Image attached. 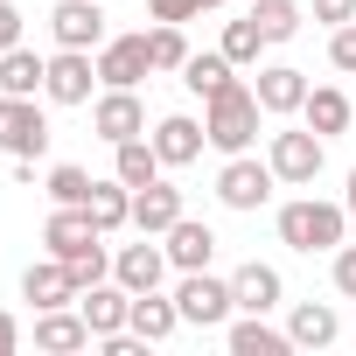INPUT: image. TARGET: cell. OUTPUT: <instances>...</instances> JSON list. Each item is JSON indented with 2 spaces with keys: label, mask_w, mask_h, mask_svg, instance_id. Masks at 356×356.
<instances>
[{
  "label": "cell",
  "mask_w": 356,
  "mask_h": 356,
  "mask_svg": "<svg viewBox=\"0 0 356 356\" xmlns=\"http://www.w3.org/2000/svg\"><path fill=\"white\" fill-rule=\"evenodd\" d=\"M349 224H356V217H349V203H328V196H293V203H280V217H273L280 245H286V252H300V259L349 245Z\"/></svg>",
  "instance_id": "obj_1"
},
{
  "label": "cell",
  "mask_w": 356,
  "mask_h": 356,
  "mask_svg": "<svg viewBox=\"0 0 356 356\" xmlns=\"http://www.w3.org/2000/svg\"><path fill=\"white\" fill-rule=\"evenodd\" d=\"M259 119H266V105H259V91L245 77H231L217 98H203V133H210L217 154H252L259 147Z\"/></svg>",
  "instance_id": "obj_2"
},
{
  "label": "cell",
  "mask_w": 356,
  "mask_h": 356,
  "mask_svg": "<svg viewBox=\"0 0 356 356\" xmlns=\"http://www.w3.org/2000/svg\"><path fill=\"white\" fill-rule=\"evenodd\" d=\"M266 161H273V175H280V189H314V182H321V161H328V140H321L314 126H280V133L266 140Z\"/></svg>",
  "instance_id": "obj_3"
},
{
  "label": "cell",
  "mask_w": 356,
  "mask_h": 356,
  "mask_svg": "<svg viewBox=\"0 0 356 356\" xmlns=\"http://www.w3.org/2000/svg\"><path fill=\"white\" fill-rule=\"evenodd\" d=\"M273 189H280L273 161H259V154H224V168H217V203H224V210L252 217V210L273 203Z\"/></svg>",
  "instance_id": "obj_4"
},
{
  "label": "cell",
  "mask_w": 356,
  "mask_h": 356,
  "mask_svg": "<svg viewBox=\"0 0 356 356\" xmlns=\"http://www.w3.org/2000/svg\"><path fill=\"white\" fill-rule=\"evenodd\" d=\"M175 307H182L189 328H224L238 314V293H231V280H217L203 266V273H175Z\"/></svg>",
  "instance_id": "obj_5"
},
{
  "label": "cell",
  "mask_w": 356,
  "mask_h": 356,
  "mask_svg": "<svg viewBox=\"0 0 356 356\" xmlns=\"http://www.w3.org/2000/svg\"><path fill=\"white\" fill-rule=\"evenodd\" d=\"M0 154H8V161H42L49 154V112L35 98L0 91Z\"/></svg>",
  "instance_id": "obj_6"
},
{
  "label": "cell",
  "mask_w": 356,
  "mask_h": 356,
  "mask_svg": "<svg viewBox=\"0 0 356 356\" xmlns=\"http://www.w3.org/2000/svg\"><path fill=\"white\" fill-rule=\"evenodd\" d=\"M105 91V77H98V56L91 49H56L49 56V77H42V98L49 105H91Z\"/></svg>",
  "instance_id": "obj_7"
},
{
  "label": "cell",
  "mask_w": 356,
  "mask_h": 356,
  "mask_svg": "<svg viewBox=\"0 0 356 356\" xmlns=\"http://www.w3.org/2000/svg\"><path fill=\"white\" fill-rule=\"evenodd\" d=\"M91 56H98V77H105L112 91H140V77H154V49H147V29H140V35H105Z\"/></svg>",
  "instance_id": "obj_8"
},
{
  "label": "cell",
  "mask_w": 356,
  "mask_h": 356,
  "mask_svg": "<svg viewBox=\"0 0 356 356\" xmlns=\"http://www.w3.org/2000/svg\"><path fill=\"white\" fill-rule=\"evenodd\" d=\"M42 245H49L56 259H91V252H105V231L91 224L84 203H56L49 224H42Z\"/></svg>",
  "instance_id": "obj_9"
},
{
  "label": "cell",
  "mask_w": 356,
  "mask_h": 356,
  "mask_svg": "<svg viewBox=\"0 0 356 356\" xmlns=\"http://www.w3.org/2000/svg\"><path fill=\"white\" fill-rule=\"evenodd\" d=\"M91 133L105 140V147H119V140H140L147 133V105H140V91H98L91 98Z\"/></svg>",
  "instance_id": "obj_10"
},
{
  "label": "cell",
  "mask_w": 356,
  "mask_h": 356,
  "mask_svg": "<svg viewBox=\"0 0 356 356\" xmlns=\"http://www.w3.org/2000/svg\"><path fill=\"white\" fill-rule=\"evenodd\" d=\"M168 273H175V266H168V245H161V238H140V245H119V252H112V280H119L126 293H161Z\"/></svg>",
  "instance_id": "obj_11"
},
{
  "label": "cell",
  "mask_w": 356,
  "mask_h": 356,
  "mask_svg": "<svg viewBox=\"0 0 356 356\" xmlns=\"http://www.w3.org/2000/svg\"><path fill=\"white\" fill-rule=\"evenodd\" d=\"M154 154H161V168H196L203 161V147H210V133H203V119H189V112H168V119H154Z\"/></svg>",
  "instance_id": "obj_12"
},
{
  "label": "cell",
  "mask_w": 356,
  "mask_h": 356,
  "mask_svg": "<svg viewBox=\"0 0 356 356\" xmlns=\"http://www.w3.org/2000/svg\"><path fill=\"white\" fill-rule=\"evenodd\" d=\"M49 35H56V49H98L105 42V0H56Z\"/></svg>",
  "instance_id": "obj_13"
},
{
  "label": "cell",
  "mask_w": 356,
  "mask_h": 356,
  "mask_svg": "<svg viewBox=\"0 0 356 356\" xmlns=\"http://www.w3.org/2000/svg\"><path fill=\"white\" fill-rule=\"evenodd\" d=\"M252 91H259L266 119H300V105H307V70H293V63H259Z\"/></svg>",
  "instance_id": "obj_14"
},
{
  "label": "cell",
  "mask_w": 356,
  "mask_h": 356,
  "mask_svg": "<svg viewBox=\"0 0 356 356\" xmlns=\"http://www.w3.org/2000/svg\"><path fill=\"white\" fill-rule=\"evenodd\" d=\"M231 293H238V314H273V307H286V280H280V266H266V259H245V266L231 273Z\"/></svg>",
  "instance_id": "obj_15"
},
{
  "label": "cell",
  "mask_w": 356,
  "mask_h": 356,
  "mask_svg": "<svg viewBox=\"0 0 356 356\" xmlns=\"http://www.w3.org/2000/svg\"><path fill=\"white\" fill-rule=\"evenodd\" d=\"M91 342H98V335H91V321L77 314V300L35 314V349H49V356H77V349H91Z\"/></svg>",
  "instance_id": "obj_16"
},
{
  "label": "cell",
  "mask_w": 356,
  "mask_h": 356,
  "mask_svg": "<svg viewBox=\"0 0 356 356\" xmlns=\"http://www.w3.org/2000/svg\"><path fill=\"white\" fill-rule=\"evenodd\" d=\"M182 217H189V210H182V189H175L168 175L147 182V189H133V231H140V238H161L168 224H182Z\"/></svg>",
  "instance_id": "obj_17"
},
{
  "label": "cell",
  "mask_w": 356,
  "mask_h": 356,
  "mask_svg": "<svg viewBox=\"0 0 356 356\" xmlns=\"http://www.w3.org/2000/svg\"><path fill=\"white\" fill-rule=\"evenodd\" d=\"M22 300H29L35 314H42V307H70V300H77V280H70V266H63L56 252H49V259H35V266L22 273Z\"/></svg>",
  "instance_id": "obj_18"
},
{
  "label": "cell",
  "mask_w": 356,
  "mask_h": 356,
  "mask_svg": "<svg viewBox=\"0 0 356 356\" xmlns=\"http://www.w3.org/2000/svg\"><path fill=\"white\" fill-rule=\"evenodd\" d=\"M77 314H84V321H91V335L105 342V335H119V328H126L133 293H126L119 280H98V286H84V293H77Z\"/></svg>",
  "instance_id": "obj_19"
},
{
  "label": "cell",
  "mask_w": 356,
  "mask_h": 356,
  "mask_svg": "<svg viewBox=\"0 0 356 356\" xmlns=\"http://www.w3.org/2000/svg\"><path fill=\"white\" fill-rule=\"evenodd\" d=\"M161 245H168V266H175V273H203V266L217 259V231H210V224H196V217L168 224V231H161Z\"/></svg>",
  "instance_id": "obj_20"
},
{
  "label": "cell",
  "mask_w": 356,
  "mask_h": 356,
  "mask_svg": "<svg viewBox=\"0 0 356 356\" xmlns=\"http://www.w3.org/2000/svg\"><path fill=\"white\" fill-rule=\"evenodd\" d=\"M349 119H356V98H349L342 84H307V105H300V126H314L321 140H335V133H349Z\"/></svg>",
  "instance_id": "obj_21"
},
{
  "label": "cell",
  "mask_w": 356,
  "mask_h": 356,
  "mask_svg": "<svg viewBox=\"0 0 356 356\" xmlns=\"http://www.w3.org/2000/svg\"><path fill=\"white\" fill-rule=\"evenodd\" d=\"M224 349H231V356H286L293 335L273 328L266 314H238V321H224Z\"/></svg>",
  "instance_id": "obj_22"
},
{
  "label": "cell",
  "mask_w": 356,
  "mask_h": 356,
  "mask_svg": "<svg viewBox=\"0 0 356 356\" xmlns=\"http://www.w3.org/2000/svg\"><path fill=\"white\" fill-rule=\"evenodd\" d=\"M286 335H293V349H328L342 335V314L328 300H293L286 307Z\"/></svg>",
  "instance_id": "obj_23"
},
{
  "label": "cell",
  "mask_w": 356,
  "mask_h": 356,
  "mask_svg": "<svg viewBox=\"0 0 356 356\" xmlns=\"http://www.w3.org/2000/svg\"><path fill=\"white\" fill-rule=\"evenodd\" d=\"M126 328H133L140 342H168L175 328H182V307H175V293H133Z\"/></svg>",
  "instance_id": "obj_24"
},
{
  "label": "cell",
  "mask_w": 356,
  "mask_h": 356,
  "mask_svg": "<svg viewBox=\"0 0 356 356\" xmlns=\"http://www.w3.org/2000/svg\"><path fill=\"white\" fill-rule=\"evenodd\" d=\"M91 224L105 231V238H119V231H133V189L119 182V175H105V182H91Z\"/></svg>",
  "instance_id": "obj_25"
},
{
  "label": "cell",
  "mask_w": 356,
  "mask_h": 356,
  "mask_svg": "<svg viewBox=\"0 0 356 356\" xmlns=\"http://www.w3.org/2000/svg\"><path fill=\"white\" fill-rule=\"evenodd\" d=\"M112 175H119L126 189H147V182H161L168 168H161V154H154V140L140 133V140H119V147H112Z\"/></svg>",
  "instance_id": "obj_26"
},
{
  "label": "cell",
  "mask_w": 356,
  "mask_h": 356,
  "mask_svg": "<svg viewBox=\"0 0 356 356\" xmlns=\"http://www.w3.org/2000/svg\"><path fill=\"white\" fill-rule=\"evenodd\" d=\"M42 77H49V56H35L29 42L0 56V91H15V98H42Z\"/></svg>",
  "instance_id": "obj_27"
},
{
  "label": "cell",
  "mask_w": 356,
  "mask_h": 356,
  "mask_svg": "<svg viewBox=\"0 0 356 356\" xmlns=\"http://www.w3.org/2000/svg\"><path fill=\"white\" fill-rule=\"evenodd\" d=\"M231 77H238V63H231L224 49H189V63H182V84H189L196 98H217Z\"/></svg>",
  "instance_id": "obj_28"
},
{
  "label": "cell",
  "mask_w": 356,
  "mask_h": 356,
  "mask_svg": "<svg viewBox=\"0 0 356 356\" xmlns=\"http://www.w3.org/2000/svg\"><path fill=\"white\" fill-rule=\"evenodd\" d=\"M252 22H259L266 42L280 49V42H293V35L307 29V8H293V0H252Z\"/></svg>",
  "instance_id": "obj_29"
},
{
  "label": "cell",
  "mask_w": 356,
  "mask_h": 356,
  "mask_svg": "<svg viewBox=\"0 0 356 356\" xmlns=\"http://www.w3.org/2000/svg\"><path fill=\"white\" fill-rule=\"evenodd\" d=\"M217 49H224V56H231L238 70H252V63H259V56H266L273 42H266V29H259V22L245 15V22H224V42H217Z\"/></svg>",
  "instance_id": "obj_30"
},
{
  "label": "cell",
  "mask_w": 356,
  "mask_h": 356,
  "mask_svg": "<svg viewBox=\"0 0 356 356\" xmlns=\"http://www.w3.org/2000/svg\"><path fill=\"white\" fill-rule=\"evenodd\" d=\"M147 49H154V70L182 77V63H189V35H182V22H154V29H147Z\"/></svg>",
  "instance_id": "obj_31"
},
{
  "label": "cell",
  "mask_w": 356,
  "mask_h": 356,
  "mask_svg": "<svg viewBox=\"0 0 356 356\" xmlns=\"http://www.w3.org/2000/svg\"><path fill=\"white\" fill-rule=\"evenodd\" d=\"M91 182H98V175H84L77 161H56L42 189H49V203H91Z\"/></svg>",
  "instance_id": "obj_32"
},
{
  "label": "cell",
  "mask_w": 356,
  "mask_h": 356,
  "mask_svg": "<svg viewBox=\"0 0 356 356\" xmlns=\"http://www.w3.org/2000/svg\"><path fill=\"white\" fill-rule=\"evenodd\" d=\"M210 8H224V0H147L154 22H196V15H210Z\"/></svg>",
  "instance_id": "obj_33"
},
{
  "label": "cell",
  "mask_w": 356,
  "mask_h": 356,
  "mask_svg": "<svg viewBox=\"0 0 356 356\" xmlns=\"http://www.w3.org/2000/svg\"><path fill=\"white\" fill-rule=\"evenodd\" d=\"M328 63H335L342 77H356V22H342V29H328Z\"/></svg>",
  "instance_id": "obj_34"
},
{
  "label": "cell",
  "mask_w": 356,
  "mask_h": 356,
  "mask_svg": "<svg viewBox=\"0 0 356 356\" xmlns=\"http://www.w3.org/2000/svg\"><path fill=\"white\" fill-rule=\"evenodd\" d=\"M63 266H70L77 293H84V286H98V280H112V252H91V259H63Z\"/></svg>",
  "instance_id": "obj_35"
},
{
  "label": "cell",
  "mask_w": 356,
  "mask_h": 356,
  "mask_svg": "<svg viewBox=\"0 0 356 356\" xmlns=\"http://www.w3.org/2000/svg\"><path fill=\"white\" fill-rule=\"evenodd\" d=\"M328 273H335V293L356 300V245H335V252H328Z\"/></svg>",
  "instance_id": "obj_36"
},
{
  "label": "cell",
  "mask_w": 356,
  "mask_h": 356,
  "mask_svg": "<svg viewBox=\"0 0 356 356\" xmlns=\"http://www.w3.org/2000/svg\"><path fill=\"white\" fill-rule=\"evenodd\" d=\"M307 22H321V29H342V22H356V0H314V8H307Z\"/></svg>",
  "instance_id": "obj_37"
},
{
  "label": "cell",
  "mask_w": 356,
  "mask_h": 356,
  "mask_svg": "<svg viewBox=\"0 0 356 356\" xmlns=\"http://www.w3.org/2000/svg\"><path fill=\"white\" fill-rule=\"evenodd\" d=\"M8 49H22V8L0 0V56H8Z\"/></svg>",
  "instance_id": "obj_38"
},
{
  "label": "cell",
  "mask_w": 356,
  "mask_h": 356,
  "mask_svg": "<svg viewBox=\"0 0 356 356\" xmlns=\"http://www.w3.org/2000/svg\"><path fill=\"white\" fill-rule=\"evenodd\" d=\"M15 349H22V321L0 307V356H15Z\"/></svg>",
  "instance_id": "obj_39"
},
{
  "label": "cell",
  "mask_w": 356,
  "mask_h": 356,
  "mask_svg": "<svg viewBox=\"0 0 356 356\" xmlns=\"http://www.w3.org/2000/svg\"><path fill=\"white\" fill-rule=\"evenodd\" d=\"M342 203H349V217H356V168H349V189H342Z\"/></svg>",
  "instance_id": "obj_40"
}]
</instances>
